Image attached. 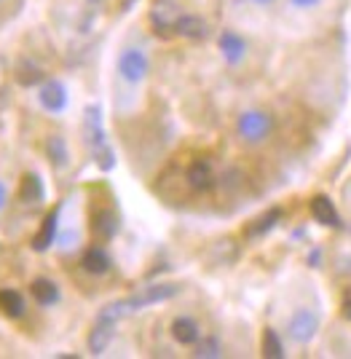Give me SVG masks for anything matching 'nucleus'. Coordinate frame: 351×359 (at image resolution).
<instances>
[{
    "label": "nucleus",
    "instance_id": "4",
    "mask_svg": "<svg viewBox=\"0 0 351 359\" xmlns=\"http://www.w3.org/2000/svg\"><path fill=\"white\" fill-rule=\"evenodd\" d=\"M118 73L129 83H139L148 75V57L139 48H126L121 57H118Z\"/></svg>",
    "mask_w": 351,
    "mask_h": 359
},
{
    "label": "nucleus",
    "instance_id": "18",
    "mask_svg": "<svg viewBox=\"0 0 351 359\" xmlns=\"http://www.w3.org/2000/svg\"><path fill=\"white\" fill-rule=\"evenodd\" d=\"M19 201L22 204H38L43 201V182L38 175H25L19 182Z\"/></svg>",
    "mask_w": 351,
    "mask_h": 359
},
{
    "label": "nucleus",
    "instance_id": "17",
    "mask_svg": "<svg viewBox=\"0 0 351 359\" xmlns=\"http://www.w3.org/2000/svg\"><path fill=\"white\" fill-rule=\"evenodd\" d=\"M81 266H83V271L94 273V276H102V273L110 271V255H107L102 247H92V250H86V252H83Z\"/></svg>",
    "mask_w": 351,
    "mask_h": 359
},
{
    "label": "nucleus",
    "instance_id": "3",
    "mask_svg": "<svg viewBox=\"0 0 351 359\" xmlns=\"http://www.w3.org/2000/svg\"><path fill=\"white\" fill-rule=\"evenodd\" d=\"M319 330V316L311 309H301L290 316V335L298 344H308Z\"/></svg>",
    "mask_w": 351,
    "mask_h": 359
},
{
    "label": "nucleus",
    "instance_id": "2",
    "mask_svg": "<svg viewBox=\"0 0 351 359\" xmlns=\"http://www.w3.org/2000/svg\"><path fill=\"white\" fill-rule=\"evenodd\" d=\"M177 292H180L177 285H151V287H142L137 295H132V298L123 300V303H126L129 311H137V309H145V306H153V303L174 298Z\"/></svg>",
    "mask_w": 351,
    "mask_h": 359
},
{
    "label": "nucleus",
    "instance_id": "26",
    "mask_svg": "<svg viewBox=\"0 0 351 359\" xmlns=\"http://www.w3.org/2000/svg\"><path fill=\"white\" fill-rule=\"evenodd\" d=\"M292 3H295V6H314V3H317V0H292Z\"/></svg>",
    "mask_w": 351,
    "mask_h": 359
},
{
    "label": "nucleus",
    "instance_id": "12",
    "mask_svg": "<svg viewBox=\"0 0 351 359\" xmlns=\"http://www.w3.org/2000/svg\"><path fill=\"white\" fill-rule=\"evenodd\" d=\"M199 325L191 319V316H177L174 322H172V338L177 341V344L183 346H193L199 344Z\"/></svg>",
    "mask_w": 351,
    "mask_h": 359
},
{
    "label": "nucleus",
    "instance_id": "20",
    "mask_svg": "<svg viewBox=\"0 0 351 359\" xmlns=\"http://www.w3.org/2000/svg\"><path fill=\"white\" fill-rule=\"evenodd\" d=\"M279 217H282V210H268L263 217H258L255 223L247 228V236H263V233H268L279 223Z\"/></svg>",
    "mask_w": 351,
    "mask_h": 359
},
{
    "label": "nucleus",
    "instance_id": "5",
    "mask_svg": "<svg viewBox=\"0 0 351 359\" xmlns=\"http://www.w3.org/2000/svg\"><path fill=\"white\" fill-rule=\"evenodd\" d=\"M38 100H41V105L46 107L48 113H62L64 105H67V89L62 86L60 81H46L38 91Z\"/></svg>",
    "mask_w": 351,
    "mask_h": 359
},
{
    "label": "nucleus",
    "instance_id": "11",
    "mask_svg": "<svg viewBox=\"0 0 351 359\" xmlns=\"http://www.w3.org/2000/svg\"><path fill=\"white\" fill-rule=\"evenodd\" d=\"M220 51H223V57H226V62H230V65H239V62L245 60L247 54V43L242 35H236V32H223L220 35Z\"/></svg>",
    "mask_w": 351,
    "mask_h": 359
},
{
    "label": "nucleus",
    "instance_id": "25",
    "mask_svg": "<svg viewBox=\"0 0 351 359\" xmlns=\"http://www.w3.org/2000/svg\"><path fill=\"white\" fill-rule=\"evenodd\" d=\"M6 201H8V191H6V185L0 182V212L6 210Z\"/></svg>",
    "mask_w": 351,
    "mask_h": 359
},
{
    "label": "nucleus",
    "instance_id": "10",
    "mask_svg": "<svg viewBox=\"0 0 351 359\" xmlns=\"http://www.w3.org/2000/svg\"><path fill=\"white\" fill-rule=\"evenodd\" d=\"M311 215L317 217V223L327 225V228H338V225H340L336 204H333L327 196H314V198H311Z\"/></svg>",
    "mask_w": 351,
    "mask_h": 359
},
{
    "label": "nucleus",
    "instance_id": "15",
    "mask_svg": "<svg viewBox=\"0 0 351 359\" xmlns=\"http://www.w3.org/2000/svg\"><path fill=\"white\" fill-rule=\"evenodd\" d=\"M25 309L27 306H25V298L19 290H11V287L0 290V314L8 319H19V316H25Z\"/></svg>",
    "mask_w": 351,
    "mask_h": 359
},
{
    "label": "nucleus",
    "instance_id": "9",
    "mask_svg": "<svg viewBox=\"0 0 351 359\" xmlns=\"http://www.w3.org/2000/svg\"><path fill=\"white\" fill-rule=\"evenodd\" d=\"M188 185L193 188V191H209L214 185V175H212V166L209 161H193V164L188 166Z\"/></svg>",
    "mask_w": 351,
    "mask_h": 359
},
{
    "label": "nucleus",
    "instance_id": "14",
    "mask_svg": "<svg viewBox=\"0 0 351 359\" xmlns=\"http://www.w3.org/2000/svg\"><path fill=\"white\" fill-rule=\"evenodd\" d=\"M174 30L177 35H183V38H191V41H199V38H207V22L201 19V16H193V14H185L180 16L177 22H174Z\"/></svg>",
    "mask_w": 351,
    "mask_h": 359
},
{
    "label": "nucleus",
    "instance_id": "27",
    "mask_svg": "<svg viewBox=\"0 0 351 359\" xmlns=\"http://www.w3.org/2000/svg\"><path fill=\"white\" fill-rule=\"evenodd\" d=\"M258 3H271V0H258Z\"/></svg>",
    "mask_w": 351,
    "mask_h": 359
},
{
    "label": "nucleus",
    "instance_id": "21",
    "mask_svg": "<svg viewBox=\"0 0 351 359\" xmlns=\"http://www.w3.org/2000/svg\"><path fill=\"white\" fill-rule=\"evenodd\" d=\"M263 357H268V359H282V357H284L282 341H279V335H276L271 327L263 332Z\"/></svg>",
    "mask_w": 351,
    "mask_h": 359
},
{
    "label": "nucleus",
    "instance_id": "16",
    "mask_svg": "<svg viewBox=\"0 0 351 359\" xmlns=\"http://www.w3.org/2000/svg\"><path fill=\"white\" fill-rule=\"evenodd\" d=\"M30 292H32V298H35L38 306H54V303H60V287H57V282L43 279V276L32 282Z\"/></svg>",
    "mask_w": 351,
    "mask_h": 359
},
{
    "label": "nucleus",
    "instance_id": "13",
    "mask_svg": "<svg viewBox=\"0 0 351 359\" xmlns=\"http://www.w3.org/2000/svg\"><path fill=\"white\" fill-rule=\"evenodd\" d=\"M92 231L97 239H113L116 233H118V215L113 210H99L94 215V223H92Z\"/></svg>",
    "mask_w": 351,
    "mask_h": 359
},
{
    "label": "nucleus",
    "instance_id": "22",
    "mask_svg": "<svg viewBox=\"0 0 351 359\" xmlns=\"http://www.w3.org/2000/svg\"><path fill=\"white\" fill-rule=\"evenodd\" d=\"M48 158H51V164L54 166H67V145H64V140L62 137H51L48 140Z\"/></svg>",
    "mask_w": 351,
    "mask_h": 359
},
{
    "label": "nucleus",
    "instance_id": "23",
    "mask_svg": "<svg viewBox=\"0 0 351 359\" xmlns=\"http://www.w3.org/2000/svg\"><path fill=\"white\" fill-rule=\"evenodd\" d=\"M223 354V346H220V341L217 338H204L199 346H196V351H193V357L199 359H214Z\"/></svg>",
    "mask_w": 351,
    "mask_h": 359
},
{
    "label": "nucleus",
    "instance_id": "8",
    "mask_svg": "<svg viewBox=\"0 0 351 359\" xmlns=\"http://www.w3.org/2000/svg\"><path fill=\"white\" fill-rule=\"evenodd\" d=\"M57 225H60V210H51L46 215L43 225H41L38 236L32 239V250H35V252H46L48 247L54 244V239H57Z\"/></svg>",
    "mask_w": 351,
    "mask_h": 359
},
{
    "label": "nucleus",
    "instance_id": "7",
    "mask_svg": "<svg viewBox=\"0 0 351 359\" xmlns=\"http://www.w3.org/2000/svg\"><path fill=\"white\" fill-rule=\"evenodd\" d=\"M86 140L94 148V153L105 150V132H102V116H99V107L89 105L86 107Z\"/></svg>",
    "mask_w": 351,
    "mask_h": 359
},
{
    "label": "nucleus",
    "instance_id": "6",
    "mask_svg": "<svg viewBox=\"0 0 351 359\" xmlns=\"http://www.w3.org/2000/svg\"><path fill=\"white\" fill-rule=\"evenodd\" d=\"M116 325H118V322H110V319L97 316V325H94L92 335H89V351H92V354H102L107 346H110L113 332H116Z\"/></svg>",
    "mask_w": 351,
    "mask_h": 359
},
{
    "label": "nucleus",
    "instance_id": "24",
    "mask_svg": "<svg viewBox=\"0 0 351 359\" xmlns=\"http://www.w3.org/2000/svg\"><path fill=\"white\" fill-rule=\"evenodd\" d=\"M343 314L351 319V287L346 290V292H343Z\"/></svg>",
    "mask_w": 351,
    "mask_h": 359
},
{
    "label": "nucleus",
    "instance_id": "1",
    "mask_svg": "<svg viewBox=\"0 0 351 359\" xmlns=\"http://www.w3.org/2000/svg\"><path fill=\"white\" fill-rule=\"evenodd\" d=\"M271 126H274V121L263 110H247L245 116L239 118V135L247 142H263L271 132Z\"/></svg>",
    "mask_w": 351,
    "mask_h": 359
},
{
    "label": "nucleus",
    "instance_id": "19",
    "mask_svg": "<svg viewBox=\"0 0 351 359\" xmlns=\"http://www.w3.org/2000/svg\"><path fill=\"white\" fill-rule=\"evenodd\" d=\"M43 81V70L38 67V65H32V62H19V67H16V83L19 86H25V89H32V86H38Z\"/></svg>",
    "mask_w": 351,
    "mask_h": 359
}]
</instances>
